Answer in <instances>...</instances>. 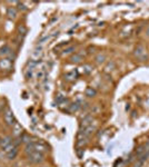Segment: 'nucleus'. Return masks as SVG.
Returning <instances> with one entry per match:
<instances>
[{"label": "nucleus", "mask_w": 149, "mask_h": 167, "mask_svg": "<svg viewBox=\"0 0 149 167\" xmlns=\"http://www.w3.org/2000/svg\"><path fill=\"white\" fill-rule=\"evenodd\" d=\"M4 119L8 126H14L16 124L15 115H14L12 110L10 109V107H6L5 111H4Z\"/></svg>", "instance_id": "obj_1"}, {"label": "nucleus", "mask_w": 149, "mask_h": 167, "mask_svg": "<svg viewBox=\"0 0 149 167\" xmlns=\"http://www.w3.org/2000/svg\"><path fill=\"white\" fill-rule=\"evenodd\" d=\"M27 156H28V161L30 163H32V164H40V163H42L45 161L44 154L39 152H34L31 154H28Z\"/></svg>", "instance_id": "obj_2"}, {"label": "nucleus", "mask_w": 149, "mask_h": 167, "mask_svg": "<svg viewBox=\"0 0 149 167\" xmlns=\"http://www.w3.org/2000/svg\"><path fill=\"white\" fill-rule=\"evenodd\" d=\"M135 56L139 59V60L144 61V60H147V58H148V56H147V52H146V49H145L144 46H137V48L135 49Z\"/></svg>", "instance_id": "obj_3"}, {"label": "nucleus", "mask_w": 149, "mask_h": 167, "mask_svg": "<svg viewBox=\"0 0 149 167\" xmlns=\"http://www.w3.org/2000/svg\"><path fill=\"white\" fill-rule=\"evenodd\" d=\"M4 152L6 153V155H7V157L9 159H14V158H16L17 154H18V147H16L14 144H11L6 149H4Z\"/></svg>", "instance_id": "obj_4"}, {"label": "nucleus", "mask_w": 149, "mask_h": 167, "mask_svg": "<svg viewBox=\"0 0 149 167\" xmlns=\"http://www.w3.org/2000/svg\"><path fill=\"white\" fill-rule=\"evenodd\" d=\"M12 68V60L7 58V57H4L0 59V69L2 70H10Z\"/></svg>", "instance_id": "obj_5"}, {"label": "nucleus", "mask_w": 149, "mask_h": 167, "mask_svg": "<svg viewBox=\"0 0 149 167\" xmlns=\"http://www.w3.org/2000/svg\"><path fill=\"white\" fill-rule=\"evenodd\" d=\"M34 147H35L36 152L39 153H45L48 151V146L42 142H34Z\"/></svg>", "instance_id": "obj_6"}, {"label": "nucleus", "mask_w": 149, "mask_h": 167, "mask_svg": "<svg viewBox=\"0 0 149 167\" xmlns=\"http://www.w3.org/2000/svg\"><path fill=\"white\" fill-rule=\"evenodd\" d=\"M92 122H94V117L91 116V115H88V116H86L81 120L80 123V128L82 129V128H86V127L90 126V125H92Z\"/></svg>", "instance_id": "obj_7"}, {"label": "nucleus", "mask_w": 149, "mask_h": 167, "mask_svg": "<svg viewBox=\"0 0 149 167\" xmlns=\"http://www.w3.org/2000/svg\"><path fill=\"white\" fill-rule=\"evenodd\" d=\"M12 144V139L10 136H5L4 138H1V142H0V146L2 148V151L6 149L8 146H10Z\"/></svg>", "instance_id": "obj_8"}, {"label": "nucleus", "mask_w": 149, "mask_h": 167, "mask_svg": "<svg viewBox=\"0 0 149 167\" xmlns=\"http://www.w3.org/2000/svg\"><path fill=\"white\" fill-rule=\"evenodd\" d=\"M42 56V48L41 47H36L34 51L31 52V59L34 60H39V58Z\"/></svg>", "instance_id": "obj_9"}, {"label": "nucleus", "mask_w": 149, "mask_h": 167, "mask_svg": "<svg viewBox=\"0 0 149 167\" xmlns=\"http://www.w3.org/2000/svg\"><path fill=\"white\" fill-rule=\"evenodd\" d=\"M77 78H78V71L77 70H71L65 74V79L68 81H74Z\"/></svg>", "instance_id": "obj_10"}, {"label": "nucleus", "mask_w": 149, "mask_h": 167, "mask_svg": "<svg viewBox=\"0 0 149 167\" xmlns=\"http://www.w3.org/2000/svg\"><path fill=\"white\" fill-rule=\"evenodd\" d=\"M14 51L11 50V48H10L8 45H5L2 46L1 48H0V56H4V57H9L11 54H12Z\"/></svg>", "instance_id": "obj_11"}, {"label": "nucleus", "mask_w": 149, "mask_h": 167, "mask_svg": "<svg viewBox=\"0 0 149 167\" xmlns=\"http://www.w3.org/2000/svg\"><path fill=\"white\" fill-rule=\"evenodd\" d=\"M12 133H14V136L15 137H20L21 136V133H22V127L19 123L16 122V124L12 126Z\"/></svg>", "instance_id": "obj_12"}, {"label": "nucleus", "mask_w": 149, "mask_h": 167, "mask_svg": "<svg viewBox=\"0 0 149 167\" xmlns=\"http://www.w3.org/2000/svg\"><path fill=\"white\" fill-rule=\"evenodd\" d=\"M7 17L9 18L10 20H15L17 18V9L14 7H9L7 9Z\"/></svg>", "instance_id": "obj_13"}, {"label": "nucleus", "mask_w": 149, "mask_h": 167, "mask_svg": "<svg viewBox=\"0 0 149 167\" xmlns=\"http://www.w3.org/2000/svg\"><path fill=\"white\" fill-rule=\"evenodd\" d=\"M17 32H18V36H19L20 38L22 39L26 35H27V32H28V29L26 28V26L24 25H20L18 26V29H17Z\"/></svg>", "instance_id": "obj_14"}, {"label": "nucleus", "mask_w": 149, "mask_h": 167, "mask_svg": "<svg viewBox=\"0 0 149 167\" xmlns=\"http://www.w3.org/2000/svg\"><path fill=\"white\" fill-rule=\"evenodd\" d=\"M82 60H84V58H82V56L80 55V54H74V55H72L70 57V61L72 64H79Z\"/></svg>", "instance_id": "obj_15"}, {"label": "nucleus", "mask_w": 149, "mask_h": 167, "mask_svg": "<svg viewBox=\"0 0 149 167\" xmlns=\"http://www.w3.org/2000/svg\"><path fill=\"white\" fill-rule=\"evenodd\" d=\"M146 152H147V151H146V147H145V145H140V146L137 147L136 153H135V156L137 157V158H139V157L143 156V155H144Z\"/></svg>", "instance_id": "obj_16"}, {"label": "nucleus", "mask_w": 149, "mask_h": 167, "mask_svg": "<svg viewBox=\"0 0 149 167\" xmlns=\"http://www.w3.org/2000/svg\"><path fill=\"white\" fill-rule=\"evenodd\" d=\"M85 95L87 97H95L96 95H97V91H96V89L95 88H92V87H87L86 88V90H85Z\"/></svg>", "instance_id": "obj_17"}, {"label": "nucleus", "mask_w": 149, "mask_h": 167, "mask_svg": "<svg viewBox=\"0 0 149 167\" xmlns=\"http://www.w3.org/2000/svg\"><path fill=\"white\" fill-rule=\"evenodd\" d=\"M95 60H96V62H97L98 65H101V64H104L105 60H106V55H105V54H98V55L96 56Z\"/></svg>", "instance_id": "obj_18"}, {"label": "nucleus", "mask_w": 149, "mask_h": 167, "mask_svg": "<svg viewBox=\"0 0 149 167\" xmlns=\"http://www.w3.org/2000/svg\"><path fill=\"white\" fill-rule=\"evenodd\" d=\"M72 51H74V46H69L68 48H66V49H64V50H62L61 55H62V56L69 55V54H71Z\"/></svg>", "instance_id": "obj_19"}, {"label": "nucleus", "mask_w": 149, "mask_h": 167, "mask_svg": "<svg viewBox=\"0 0 149 167\" xmlns=\"http://www.w3.org/2000/svg\"><path fill=\"white\" fill-rule=\"evenodd\" d=\"M80 108V105L78 101H76V102H74V104H71V106H70V111H76L78 110Z\"/></svg>", "instance_id": "obj_20"}, {"label": "nucleus", "mask_w": 149, "mask_h": 167, "mask_svg": "<svg viewBox=\"0 0 149 167\" xmlns=\"http://www.w3.org/2000/svg\"><path fill=\"white\" fill-rule=\"evenodd\" d=\"M82 69H84V74H90L92 71V67L90 65H84Z\"/></svg>", "instance_id": "obj_21"}, {"label": "nucleus", "mask_w": 149, "mask_h": 167, "mask_svg": "<svg viewBox=\"0 0 149 167\" xmlns=\"http://www.w3.org/2000/svg\"><path fill=\"white\" fill-rule=\"evenodd\" d=\"M114 68H115V62L114 61H110V62L107 64V66H106L105 69H106V71H111Z\"/></svg>", "instance_id": "obj_22"}, {"label": "nucleus", "mask_w": 149, "mask_h": 167, "mask_svg": "<svg viewBox=\"0 0 149 167\" xmlns=\"http://www.w3.org/2000/svg\"><path fill=\"white\" fill-rule=\"evenodd\" d=\"M45 74H46L45 69H39V71L37 72V78H39V79H42V78L45 77Z\"/></svg>", "instance_id": "obj_23"}, {"label": "nucleus", "mask_w": 149, "mask_h": 167, "mask_svg": "<svg viewBox=\"0 0 149 167\" xmlns=\"http://www.w3.org/2000/svg\"><path fill=\"white\" fill-rule=\"evenodd\" d=\"M21 140H22V143H25V144H28V143L31 142V139H30V137L28 135H22L21 136Z\"/></svg>", "instance_id": "obj_24"}, {"label": "nucleus", "mask_w": 149, "mask_h": 167, "mask_svg": "<svg viewBox=\"0 0 149 167\" xmlns=\"http://www.w3.org/2000/svg\"><path fill=\"white\" fill-rule=\"evenodd\" d=\"M32 75H34V69H27V71H26V78L30 79V78H32Z\"/></svg>", "instance_id": "obj_25"}, {"label": "nucleus", "mask_w": 149, "mask_h": 167, "mask_svg": "<svg viewBox=\"0 0 149 167\" xmlns=\"http://www.w3.org/2000/svg\"><path fill=\"white\" fill-rule=\"evenodd\" d=\"M52 36L51 35H47V36H44V37H41L39 39V44H42V42H45L46 40H48V39H50Z\"/></svg>", "instance_id": "obj_26"}, {"label": "nucleus", "mask_w": 149, "mask_h": 167, "mask_svg": "<svg viewBox=\"0 0 149 167\" xmlns=\"http://www.w3.org/2000/svg\"><path fill=\"white\" fill-rule=\"evenodd\" d=\"M17 5H18V8H19V10H22V11H26L28 8L25 6V4H22V2H17Z\"/></svg>", "instance_id": "obj_27"}, {"label": "nucleus", "mask_w": 149, "mask_h": 167, "mask_svg": "<svg viewBox=\"0 0 149 167\" xmlns=\"http://www.w3.org/2000/svg\"><path fill=\"white\" fill-rule=\"evenodd\" d=\"M143 165H144V162L139 158H137V162L134 164V167H143Z\"/></svg>", "instance_id": "obj_28"}, {"label": "nucleus", "mask_w": 149, "mask_h": 167, "mask_svg": "<svg viewBox=\"0 0 149 167\" xmlns=\"http://www.w3.org/2000/svg\"><path fill=\"white\" fill-rule=\"evenodd\" d=\"M84 149H80V151H78V152H77V155H78V157H79V158H81V157H82V154H84Z\"/></svg>", "instance_id": "obj_29"}, {"label": "nucleus", "mask_w": 149, "mask_h": 167, "mask_svg": "<svg viewBox=\"0 0 149 167\" xmlns=\"http://www.w3.org/2000/svg\"><path fill=\"white\" fill-rule=\"evenodd\" d=\"M147 34H148V36H149V27H148V29H147Z\"/></svg>", "instance_id": "obj_30"}, {"label": "nucleus", "mask_w": 149, "mask_h": 167, "mask_svg": "<svg viewBox=\"0 0 149 167\" xmlns=\"http://www.w3.org/2000/svg\"><path fill=\"white\" fill-rule=\"evenodd\" d=\"M0 110H1V102H0Z\"/></svg>", "instance_id": "obj_31"}, {"label": "nucleus", "mask_w": 149, "mask_h": 167, "mask_svg": "<svg viewBox=\"0 0 149 167\" xmlns=\"http://www.w3.org/2000/svg\"><path fill=\"white\" fill-rule=\"evenodd\" d=\"M0 142H1V138H0Z\"/></svg>", "instance_id": "obj_32"}]
</instances>
